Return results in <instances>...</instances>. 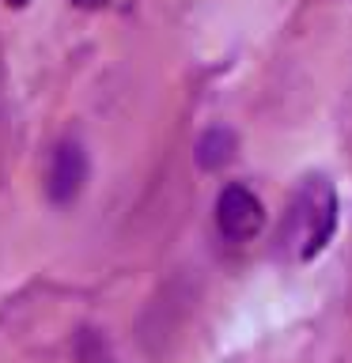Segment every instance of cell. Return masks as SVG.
I'll use <instances>...</instances> for the list:
<instances>
[{
    "label": "cell",
    "instance_id": "obj_1",
    "mask_svg": "<svg viewBox=\"0 0 352 363\" xmlns=\"http://www.w3.org/2000/svg\"><path fill=\"white\" fill-rule=\"evenodd\" d=\"M288 231H292V242H299L303 261H311L326 250V242L337 231V193L329 186V178L322 174L303 178V186L292 201Z\"/></svg>",
    "mask_w": 352,
    "mask_h": 363
},
{
    "label": "cell",
    "instance_id": "obj_2",
    "mask_svg": "<svg viewBox=\"0 0 352 363\" xmlns=\"http://www.w3.org/2000/svg\"><path fill=\"white\" fill-rule=\"evenodd\" d=\"M216 227L231 242H246V238L261 235L265 227V208L246 186H224L216 197Z\"/></svg>",
    "mask_w": 352,
    "mask_h": 363
},
{
    "label": "cell",
    "instance_id": "obj_3",
    "mask_svg": "<svg viewBox=\"0 0 352 363\" xmlns=\"http://www.w3.org/2000/svg\"><path fill=\"white\" fill-rule=\"evenodd\" d=\"M87 182V155L76 140L57 144V152L50 159V174H45V193L53 204H72L84 193Z\"/></svg>",
    "mask_w": 352,
    "mask_h": 363
},
{
    "label": "cell",
    "instance_id": "obj_4",
    "mask_svg": "<svg viewBox=\"0 0 352 363\" xmlns=\"http://www.w3.org/2000/svg\"><path fill=\"white\" fill-rule=\"evenodd\" d=\"M235 147H238L235 133L224 129V125H216V129L201 133V140H197V147H193V155H197V167H201V170H224V167L235 159Z\"/></svg>",
    "mask_w": 352,
    "mask_h": 363
},
{
    "label": "cell",
    "instance_id": "obj_5",
    "mask_svg": "<svg viewBox=\"0 0 352 363\" xmlns=\"http://www.w3.org/2000/svg\"><path fill=\"white\" fill-rule=\"evenodd\" d=\"M76 356H79V363H114L106 340H102L95 329H84V333L76 337Z\"/></svg>",
    "mask_w": 352,
    "mask_h": 363
},
{
    "label": "cell",
    "instance_id": "obj_6",
    "mask_svg": "<svg viewBox=\"0 0 352 363\" xmlns=\"http://www.w3.org/2000/svg\"><path fill=\"white\" fill-rule=\"evenodd\" d=\"M72 4H76V8H84V11H102V8L110 4V0H72Z\"/></svg>",
    "mask_w": 352,
    "mask_h": 363
},
{
    "label": "cell",
    "instance_id": "obj_7",
    "mask_svg": "<svg viewBox=\"0 0 352 363\" xmlns=\"http://www.w3.org/2000/svg\"><path fill=\"white\" fill-rule=\"evenodd\" d=\"M4 4H8V8H27L31 0H4Z\"/></svg>",
    "mask_w": 352,
    "mask_h": 363
}]
</instances>
